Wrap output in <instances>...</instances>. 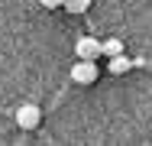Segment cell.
Masks as SVG:
<instances>
[{"label":"cell","instance_id":"6da1fadb","mask_svg":"<svg viewBox=\"0 0 152 146\" xmlns=\"http://www.w3.org/2000/svg\"><path fill=\"white\" fill-rule=\"evenodd\" d=\"M71 81L75 85H94L97 81V62L94 58H78L71 65Z\"/></svg>","mask_w":152,"mask_h":146},{"label":"cell","instance_id":"7a4b0ae2","mask_svg":"<svg viewBox=\"0 0 152 146\" xmlns=\"http://www.w3.org/2000/svg\"><path fill=\"white\" fill-rule=\"evenodd\" d=\"M39 120H42V107H39V104H23V107L16 111V127H20V130H36Z\"/></svg>","mask_w":152,"mask_h":146},{"label":"cell","instance_id":"3957f363","mask_svg":"<svg viewBox=\"0 0 152 146\" xmlns=\"http://www.w3.org/2000/svg\"><path fill=\"white\" fill-rule=\"evenodd\" d=\"M75 55L78 58H97V55H104V42H97L94 36H81L78 46H75Z\"/></svg>","mask_w":152,"mask_h":146},{"label":"cell","instance_id":"277c9868","mask_svg":"<svg viewBox=\"0 0 152 146\" xmlns=\"http://www.w3.org/2000/svg\"><path fill=\"white\" fill-rule=\"evenodd\" d=\"M88 7H91V0H65L68 13H88Z\"/></svg>","mask_w":152,"mask_h":146},{"label":"cell","instance_id":"5b68a950","mask_svg":"<svg viewBox=\"0 0 152 146\" xmlns=\"http://www.w3.org/2000/svg\"><path fill=\"white\" fill-rule=\"evenodd\" d=\"M120 52H123V42H120V39H107V42H104V55L113 58V55H120Z\"/></svg>","mask_w":152,"mask_h":146},{"label":"cell","instance_id":"8992f818","mask_svg":"<svg viewBox=\"0 0 152 146\" xmlns=\"http://www.w3.org/2000/svg\"><path fill=\"white\" fill-rule=\"evenodd\" d=\"M129 65H133V62H129V58H123V52H120V55H113V62H110V72H126Z\"/></svg>","mask_w":152,"mask_h":146},{"label":"cell","instance_id":"52a82bcc","mask_svg":"<svg viewBox=\"0 0 152 146\" xmlns=\"http://www.w3.org/2000/svg\"><path fill=\"white\" fill-rule=\"evenodd\" d=\"M42 7H65V0H39Z\"/></svg>","mask_w":152,"mask_h":146}]
</instances>
